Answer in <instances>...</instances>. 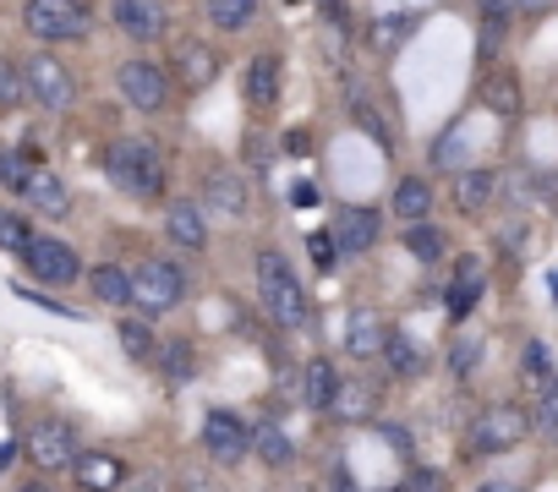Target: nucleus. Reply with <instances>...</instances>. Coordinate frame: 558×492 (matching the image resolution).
Wrapping results in <instances>:
<instances>
[{
	"instance_id": "1",
	"label": "nucleus",
	"mask_w": 558,
	"mask_h": 492,
	"mask_svg": "<svg viewBox=\"0 0 558 492\" xmlns=\"http://www.w3.org/2000/svg\"><path fill=\"white\" fill-rule=\"evenodd\" d=\"M110 181L132 197H165V159L154 143H116L110 148Z\"/></svg>"
},
{
	"instance_id": "2",
	"label": "nucleus",
	"mask_w": 558,
	"mask_h": 492,
	"mask_svg": "<svg viewBox=\"0 0 558 492\" xmlns=\"http://www.w3.org/2000/svg\"><path fill=\"white\" fill-rule=\"evenodd\" d=\"M257 285H263L268 312L286 323V329H302L307 323V291H302V280L291 274V263L279 258V253H263L257 258Z\"/></svg>"
},
{
	"instance_id": "3",
	"label": "nucleus",
	"mask_w": 558,
	"mask_h": 492,
	"mask_svg": "<svg viewBox=\"0 0 558 492\" xmlns=\"http://www.w3.org/2000/svg\"><path fill=\"white\" fill-rule=\"evenodd\" d=\"M23 23H28V34L45 39V45H72V39L88 34V12L77 7V0H28Z\"/></svg>"
},
{
	"instance_id": "4",
	"label": "nucleus",
	"mask_w": 558,
	"mask_h": 492,
	"mask_svg": "<svg viewBox=\"0 0 558 492\" xmlns=\"http://www.w3.org/2000/svg\"><path fill=\"white\" fill-rule=\"evenodd\" d=\"M181 296H186V280H181V269H170V263H143V269L132 274V302H137L143 312H170Z\"/></svg>"
},
{
	"instance_id": "5",
	"label": "nucleus",
	"mask_w": 558,
	"mask_h": 492,
	"mask_svg": "<svg viewBox=\"0 0 558 492\" xmlns=\"http://www.w3.org/2000/svg\"><path fill=\"white\" fill-rule=\"evenodd\" d=\"M23 94H34L45 110H66L72 104V72L56 56H34L23 66Z\"/></svg>"
},
{
	"instance_id": "6",
	"label": "nucleus",
	"mask_w": 558,
	"mask_h": 492,
	"mask_svg": "<svg viewBox=\"0 0 558 492\" xmlns=\"http://www.w3.org/2000/svg\"><path fill=\"white\" fill-rule=\"evenodd\" d=\"M28 454H34L39 470L61 476V470H72V459H77V438H72L66 421H39V427L28 432Z\"/></svg>"
},
{
	"instance_id": "7",
	"label": "nucleus",
	"mask_w": 558,
	"mask_h": 492,
	"mask_svg": "<svg viewBox=\"0 0 558 492\" xmlns=\"http://www.w3.org/2000/svg\"><path fill=\"white\" fill-rule=\"evenodd\" d=\"M525 432H531V416H525V410L493 405V410L476 421V448H482V454H504V448H514Z\"/></svg>"
},
{
	"instance_id": "8",
	"label": "nucleus",
	"mask_w": 558,
	"mask_h": 492,
	"mask_svg": "<svg viewBox=\"0 0 558 492\" xmlns=\"http://www.w3.org/2000/svg\"><path fill=\"white\" fill-rule=\"evenodd\" d=\"M203 448H208L214 465H241V454H246V421L230 416V410H208V421H203Z\"/></svg>"
},
{
	"instance_id": "9",
	"label": "nucleus",
	"mask_w": 558,
	"mask_h": 492,
	"mask_svg": "<svg viewBox=\"0 0 558 492\" xmlns=\"http://www.w3.org/2000/svg\"><path fill=\"white\" fill-rule=\"evenodd\" d=\"M23 258H28V269L39 274V280H50V285H66V280H77V253L66 241H28L23 246Z\"/></svg>"
},
{
	"instance_id": "10",
	"label": "nucleus",
	"mask_w": 558,
	"mask_h": 492,
	"mask_svg": "<svg viewBox=\"0 0 558 492\" xmlns=\"http://www.w3.org/2000/svg\"><path fill=\"white\" fill-rule=\"evenodd\" d=\"M116 83H121V94H126L137 110H159V104H165V94H170L165 72H159V66H148V61H126V66L116 72Z\"/></svg>"
},
{
	"instance_id": "11",
	"label": "nucleus",
	"mask_w": 558,
	"mask_h": 492,
	"mask_svg": "<svg viewBox=\"0 0 558 492\" xmlns=\"http://www.w3.org/2000/svg\"><path fill=\"white\" fill-rule=\"evenodd\" d=\"M116 23H121V34H132V39H159L165 34V7L159 0H116Z\"/></svg>"
},
{
	"instance_id": "12",
	"label": "nucleus",
	"mask_w": 558,
	"mask_h": 492,
	"mask_svg": "<svg viewBox=\"0 0 558 492\" xmlns=\"http://www.w3.org/2000/svg\"><path fill=\"white\" fill-rule=\"evenodd\" d=\"M329 235H335V253H367V246L378 241V213L373 208H345Z\"/></svg>"
},
{
	"instance_id": "13",
	"label": "nucleus",
	"mask_w": 558,
	"mask_h": 492,
	"mask_svg": "<svg viewBox=\"0 0 558 492\" xmlns=\"http://www.w3.org/2000/svg\"><path fill=\"white\" fill-rule=\"evenodd\" d=\"M165 230H170V246H181V253H203V246H208V224H203L197 202H170Z\"/></svg>"
},
{
	"instance_id": "14",
	"label": "nucleus",
	"mask_w": 558,
	"mask_h": 492,
	"mask_svg": "<svg viewBox=\"0 0 558 492\" xmlns=\"http://www.w3.org/2000/svg\"><path fill=\"white\" fill-rule=\"evenodd\" d=\"M384 334H389V323H384L378 312H356V318L345 323V350H351L356 361L384 356Z\"/></svg>"
},
{
	"instance_id": "15",
	"label": "nucleus",
	"mask_w": 558,
	"mask_h": 492,
	"mask_svg": "<svg viewBox=\"0 0 558 492\" xmlns=\"http://www.w3.org/2000/svg\"><path fill=\"white\" fill-rule=\"evenodd\" d=\"M23 192L39 202V213H45V219H66V213H72V197H66V186H61L50 170H28Z\"/></svg>"
},
{
	"instance_id": "16",
	"label": "nucleus",
	"mask_w": 558,
	"mask_h": 492,
	"mask_svg": "<svg viewBox=\"0 0 558 492\" xmlns=\"http://www.w3.org/2000/svg\"><path fill=\"white\" fill-rule=\"evenodd\" d=\"M246 448H257V459L274 465V470H279V465H291V454H296L291 438L279 432L274 421H252V427H246Z\"/></svg>"
},
{
	"instance_id": "17",
	"label": "nucleus",
	"mask_w": 558,
	"mask_h": 492,
	"mask_svg": "<svg viewBox=\"0 0 558 492\" xmlns=\"http://www.w3.org/2000/svg\"><path fill=\"white\" fill-rule=\"evenodd\" d=\"M203 197H208L219 213H230V219H235V213H246V186H241L230 170H208V181H203Z\"/></svg>"
},
{
	"instance_id": "18",
	"label": "nucleus",
	"mask_w": 558,
	"mask_h": 492,
	"mask_svg": "<svg viewBox=\"0 0 558 492\" xmlns=\"http://www.w3.org/2000/svg\"><path fill=\"white\" fill-rule=\"evenodd\" d=\"M170 72H181V83H186V88H203V83L214 77V50L186 39V45H175V66H170Z\"/></svg>"
},
{
	"instance_id": "19",
	"label": "nucleus",
	"mask_w": 558,
	"mask_h": 492,
	"mask_svg": "<svg viewBox=\"0 0 558 492\" xmlns=\"http://www.w3.org/2000/svg\"><path fill=\"white\" fill-rule=\"evenodd\" d=\"M335 389H340L335 367H329V361H307V372H302V399H307L313 410H329V405H335Z\"/></svg>"
},
{
	"instance_id": "20",
	"label": "nucleus",
	"mask_w": 558,
	"mask_h": 492,
	"mask_svg": "<svg viewBox=\"0 0 558 492\" xmlns=\"http://www.w3.org/2000/svg\"><path fill=\"white\" fill-rule=\"evenodd\" d=\"M493 175L487 170H465V175H454V208H465V213H476V208H487L493 202Z\"/></svg>"
},
{
	"instance_id": "21",
	"label": "nucleus",
	"mask_w": 558,
	"mask_h": 492,
	"mask_svg": "<svg viewBox=\"0 0 558 492\" xmlns=\"http://www.w3.org/2000/svg\"><path fill=\"white\" fill-rule=\"evenodd\" d=\"M88 285H94V296H99V302H110V307H126V302H132V274H126V269H116V263L94 269V274H88Z\"/></svg>"
},
{
	"instance_id": "22",
	"label": "nucleus",
	"mask_w": 558,
	"mask_h": 492,
	"mask_svg": "<svg viewBox=\"0 0 558 492\" xmlns=\"http://www.w3.org/2000/svg\"><path fill=\"white\" fill-rule=\"evenodd\" d=\"M72 470H77L88 487H121V481H126V465L110 459V454H83V459H72Z\"/></svg>"
},
{
	"instance_id": "23",
	"label": "nucleus",
	"mask_w": 558,
	"mask_h": 492,
	"mask_svg": "<svg viewBox=\"0 0 558 492\" xmlns=\"http://www.w3.org/2000/svg\"><path fill=\"white\" fill-rule=\"evenodd\" d=\"M274 94H279V61H274V56H257V61L246 66V99L274 104Z\"/></svg>"
},
{
	"instance_id": "24",
	"label": "nucleus",
	"mask_w": 558,
	"mask_h": 492,
	"mask_svg": "<svg viewBox=\"0 0 558 492\" xmlns=\"http://www.w3.org/2000/svg\"><path fill=\"white\" fill-rule=\"evenodd\" d=\"M482 99H487V110H493V115H504V121H514V115H520V88H514V77H509V72L487 77Z\"/></svg>"
},
{
	"instance_id": "25",
	"label": "nucleus",
	"mask_w": 558,
	"mask_h": 492,
	"mask_svg": "<svg viewBox=\"0 0 558 492\" xmlns=\"http://www.w3.org/2000/svg\"><path fill=\"white\" fill-rule=\"evenodd\" d=\"M384 356H389V367H395L400 378H416V372H422V350H416L411 334H400V329L384 334Z\"/></svg>"
},
{
	"instance_id": "26",
	"label": "nucleus",
	"mask_w": 558,
	"mask_h": 492,
	"mask_svg": "<svg viewBox=\"0 0 558 492\" xmlns=\"http://www.w3.org/2000/svg\"><path fill=\"white\" fill-rule=\"evenodd\" d=\"M531 427H536L542 438H558V378H553V372L536 383V416H531Z\"/></svg>"
},
{
	"instance_id": "27",
	"label": "nucleus",
	"mask_w": 558,
	"mask_h": 492,
	"mask_svg": "<svg viewBox=\"0 0 558 492\" xmlns=\"http://www.w3.org/2000/svg\"><path fill=\"white\" fill-rule=\"evenodd\" d=\"M252 12H257V0H208V17L219 34H241L252 23Z\"/></svg>"
},
{
	"instance_id": "28",
	"label": "nucleus",
	"mask_w": 558,
	"mask_h": 492,
	"mask_svg": "<svg viewBox=\"0 0 558 492\" xmlns=\"http://www.w3.org/2000/svg\"><path fill=\"white\" fill-rule=\"evenodd\" d=\"M405 246H411V258H422V263H438V258H444V230H433V224L411 219V230H405Z\"/></svg>"
},
{
	"instance_id": "29",
	"label": "nucleus",
	"mask_w": 558,
	"mask_h": 492,
	"mask_svg": "<svg viewBox=\"0 0 558 492\" xmlns=\"http://www.w3.org/2000/svg\"><path fill=\"white\" fill-rule=\"evenodd\" d=\"M427 208H433L427 181H400V186H395V213H400V219H427Z\"/></svg>"
},
{
	"instance_id": "30",
	"label": "nucleus",
	"mask_w": 558,
	"mask_h": 492,
	"mask_svg": "<svg viewBox=\"0 0 558 492\" xmlns=\"http://www.w3.org/2000/svg\"><path fill=\"white\" fill-rule=\"evenodd\" d=\"M476 296H482V274L465 263V269H460V280H454V291H449V312H454V318H465V312L476 307Z\"/></svg>"
},
{
	"instance_id": "31",
	"label": "nucleus",
	"mask_w": 558,
	"mask_h": 492,
	"mask_svg": "<svg viewBox=\"0 0 558 492\" xmlns=\"http://www.w3.org/2000/svg\"><path fill=\"white\" fill-rule=\"evenodd\" d=\"M28 241H34V235H28V224H23L17 213H7V208H0V246H7V253H23Z\"/></svg>"
},
{
	"instance_id": "32",
	"label": "nucleus",
	"mask_w": 558,
	"mask_h": 492,
	"mask_svg": "<svg viewBox=\"0 0 558 492\" xmlns=\"http://www.w3.org/2000/svg\"><path fill=\"white\" fill-rule=\"evenodd\" d=\"M504 39V0H482V50Z\"/></svg>"
},
{
	"instance_id": "33",
	"label": "nucleus",
	"mask_w": 558,
	"mask_h": 492,
	"mask_svg": "<svg viewBox=\"0 0 558 492\" xmlns=\"http://www.w3.org/2000/svg\"><path fill=\"white\" fill-rule=\"evenodd\" d=\"M405 34H411V17H384V23H373V45H378V50H395Z\"/></svg>"
},
{
	"instance_id": "34",
	"label": "nucleus",
	"mask_w": 558,
	"mask_h": 492,
	"mask_svg": "<svg viewBox=\"0 0 558 492\" xmlns=\"http://www.w3.org/2000/svg\"><path fill=\"white\" fill-rule=\"evenodd\" d=\"M28 159L23 153H0V186H12V192H23V181H28Z\"/></svg>"
},
{
	"instance_id": "35",
	"label": "nucleus",
	"mask_w": 558,
	"mask_h": 492,
	"mask_svg": "<svg viewBox=\"0 0 558 492\" xmlns=\"http://www.w3.org/2000/svg\"><path fill=\"white\" fill-rule=\"evenodd\" d=\"M367 405H373V394H367V389H351V383H340V389H335V410H345V416H367Z\"/></svg>"
},
{
	"instance_id": "36",
	"label": "nucleus",
	"mask_w": 558,
	"mask_h": 492,
	"mask_svg": "<svg viewBox=\"0 0 558 492\" xmlns=\"http://www.w3.org/2000/svg\"><path fill=\"white\" fill-rule=\"evenodd\" d=\"M116 334H121V350H126V356H148V350H154V340H148L143 323H121Z\"/></svg>"
},
{
	"instance_id": "37",
	"label": "nucleus",
	"mask_w": 558,
	"mask_h": 492,
	"mask_svg": "<svg viewBox=\"0 0 558 492\" xmlns=\"http://www.w3.org/2000/svg\"><path fill=\"white\" fill-rule=\"evenodd\" d=\"M17 99H23V72L0 56V104H17Z\"/></svg>"
},
{
	"instance_id": "38",
	"label": "nucleus",
	"mask_w": 558,
	"mask_h": 492,
	"mask_svg": "<svg viewBox=\"0 0 558 492\" xmlns=\"http://www.w3.org/2000/svg\"><path fill=\"white\" fill-rule=\"evenodd\" d=\"M307 246H313V258H318V269H329V263H335V235H329V230H324V235H313Z\"/></svg>"
},
{
	"instance_id": "39",
	"label": "nucleus",
	"mask_w": 558,
	"mask_h": 492,
	"mask_svg": "<svg viewBox=\"0 0 558 492\" xmlns=\"http://www.w3.org/2000/svg\"><path fill=\"white\" fill-rule=\"evenodd\" d=\"M165 372H170V383H186V372H192L186 350H170V356H165Z\"/></svg>"
},
{
	"instance_id": "40",
	"label": "nucleus",
	"mask_w": 558,
	"mask_h": 492,
	"mask_svg": "<svg viewBox=\"0 0 558 492\" xmlns=\"http://www.w3.org/2000/svg\"><path fill=\"white\" fill-rule=\"evenodd\" d=\"M525 372H531V383H542V378H547V350H542V345H531V350H525Z\"/></svg>"
},
{
	"instance_id": "41",
	"label": "nucleus",
	"mask_w": 558,
	"mask_h": 492,
	"mask_svg": "<svg viewBox=\"0 0 558 492\" xmlns=\"http://www.w3.org/2000/svg\"><path fill=\"white\" fill-rule=\"evenodd\" d=\"M291 202H296V208H318V186H313V181H296V186H291Z\"/></svg>"
},
{
	"instance_id": "42",
	"label": "nucleus",
	"mask_w": 558,
	"mask_h": 492,
	"mask_svg": "<svg viewBox=\"0 0 558 492\" xmlns=\"http://www.w3.org/2000/svg\"><path fill=\"white\" fill-rule=\"evenodd\" d=\"M514 7H520V12H542V7H547V0H514Z\"/></svg>"
},
{
	"instance_id": "43",
	"label": "nucleus",
	"mask_w": 558,
	"mask_h": 492,
	"mask_svg": "<svg viewBox=\"0 0 558 492\" xmlns=\"http://www.w3.org/2000/svg\"><path fill=\"white\" fill-rule=\"evenodd\" d=\"M7 459H12V448H7V443H0V470H7Z\"/></svg>"
}]
</instances>
